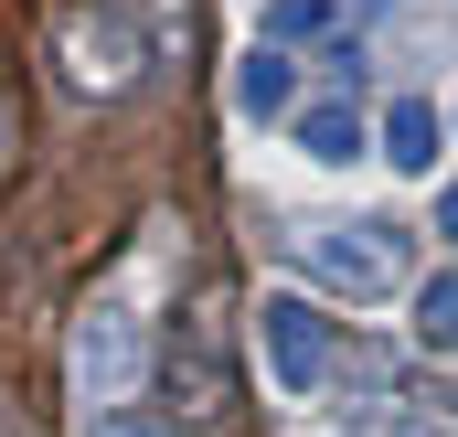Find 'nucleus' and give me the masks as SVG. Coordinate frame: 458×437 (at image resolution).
<instances>
[{
    "label": "nucleus",
    "mask_w": 458,
    "mask_h": 437,
    "mask_svg": "<svg viewBox=\"0 0 458 437\" xmlns=\"http://www.w3.org/2000/svg\"><path fill=\"white\" fill-rule=\"evenodd\" d=\"M331 32H342V0H267V32L256 43L288 54V43H331Z\"/></svg>",
    "instance_id": "nucleus-7"
},
{
    "label": "nucleus",
    "mask_w": 458,
    "mask_h": 437,
    "mask_svg": "<svg viewBox=\"0 0 458 437\" xmlns=\"http://www.w3.org/2000/svg\"><path fill=\"white\" fill-rule=\"evenodd\" d=\"M234 107L245 117H299V64H288L277 43H256V54L234 64Z\"/></svg>",
    "instance_id": "nucleus-4"
},
{
    "label": "nucleus",
    "mask_w": 458,
    "mask_h": 437,
    "mask_svg": "<svg viewBox=\"0 0 458 437\" xmlns=\"http://www.w3.org/2000/svg\"><path fill=\"white\" fill-rule=\"evenodd\" d=\"M139 373H149V330H139V310H117V299L86 310V321H75V395H86V416L128 406Z\"/></svg>",
    "instance_id": "nucleus-2"
},
{
    "label": "nucleus",
    "mask_w": 458,
    "mask_h": 437,
    "mask_svg": "<svg viewBox=\"0 0 458 437\" xmlns=\"http://www.w3.org/2000/svg\"><path fill=\"white\" fill-rule=\"evenodd\" d=\"M416 341L427 352H458V278H427L416 288Z\"/></svg>",
    "instance_id": "nucleus-8"
},
{
    "label": "nucleus",
    "mask_w": 458,
    "mask_h": 437,
    "mask_svg": "<svg viewBox=\"0 0 458 437\" xmlns=\"http://www.w3.org/2000/svg\"><path fill=\"white\" fill-rule=\"evenodd\" d=\"M256 352H267V373H277V395L288 406H310L320 384H331V321H320V299H267L256 310Z\"/></svg>",
    "instance_id": "nucleus-3"
},
{
    "label": "nucleus",
    "mask_w": 458,
    "mask_h": 437,
    "mask_svg": "<svg viewBox=\"0 0 458 437\" xmlns=\"http://www.w3.org/2000/svg\"><path fill=\"white\" fill-rule=\"evenodd\" d=\"M288 128H299L310 160H352V150H362V107H352V97H320V107H299Z\"/></svg>",
    "instance_id": "nucleus-6"
},
{
    "label": "nucleus",
    "mask_w": 458,
    "mask_h": 437,
    "mask_svg": "<svg viewBox=\"0 0 458 437\" xmlns=\"http://www.w3.org/2000/svg\"><path fill=\"white\" fill-rule=\"evenodd\" d=\"M362 11H384V0H362Z\"/></svg>",
    "instance_id": "nucleus-11"
},
{
    "label": "nucleus",
    "mask_w": 458,
    "mask_h": 437,
    "mask_svg": "<svg viewBox=\"0 0 458 437\" xmlns=\"http://www.w3.org/2000/svg\"><path fill=\"white\" fill-rule=\"evenodd\" d=\"M437 224H448V235H458V193H437Z\"/></svg>",
    "instance_id": "nucleus-10"
},
{
    "label": "nucleus",
    "mask_w": 458,
    "mask_h": 437,
    "mask_svg": "<svg viewBox=\"0 0 458 437\" xmlns=\"http://www.w3.org/2000/svg\"><path fill=\"white\" fill-rule=\"evenodd\" d=\"M86 437H171V416H139V406H107V416H86Z\"/></svg>",
    "instance_id": "nucleus-9"
},
{
    "label": "nucleus",
    "mask_w": 458,
    "mask_h": 437,
    "mask_svg": "<svg viewBox=\"0 0 458 437\" xmlns=\"http://www.w3.org/2000/svg\"><path fill=\"white\" fill-rule=\"evenodd\" d=\"M288 256L342 299H394L405 288V235L394 224H310V235H288Z\"/></svg>",
    "instance_id": "nucleus-1"
},
{
    "label": "nucleus",
    "mask_w": 458,
    "mask_h": 437,
    "mask_svg": "<svg viewBox=\"0 0 458 437\" xmlns=\"http://www.w3.org/2000/svg\"><path fill=\"white\" fill-rule=\"evenodd\" d=\"M437 150H448V128H437L427 97H394V107H384V160H394V171H437Z\"/></svg>",
    "instance_id": "nucleus-5"
}]
</instances>
